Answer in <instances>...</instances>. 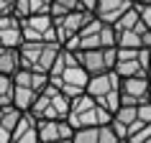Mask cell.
<instances>
[{"label": "cell", "mask_w": 151, "mask_h": 143, "mask_svg": "<svg viewBox=\"0 0 151 143\" xmlns=\"http://www.w3.org/2000/svg\"><path fill=\"white\" fill-rule=\"evenodd\" d=\"M21 69V54L16 46H0V74H16Z\"/></svg>", "instance_id": "e0dca14e"}, {"label": "cell", "mask_w": 151, "mask_h": 143, "mask_svg": "<svg viewBox=\"0 0 151 143\" xmlns=\"http://www.w3.org/2000/svg\"><path fill=\"white\" fill-rule=\"evenodd\" d=\"M92 16H95V13H90V10L80 8V10H72V13H67V16H62V18H54L56 41L64 46V44H67L72 36H77V33H80L82 28H85V26L92 21Z\"/></svg>", "instance_id": "ba28073f"}, {"label": "cell", "mask_w": 151, "mask_h": 143, "mask_svg": "<svg viewBox=\"0 0 151 143\" xmlns=\"http://www.w3.org/2000/svg\"><path fill=\"white\" fill-rule=\"evenodd\" d=\"M80 5L85 10H90V13H95V5H97V0H80Z\"/></svg>", "instance_id": "83f0119b"}, {"label": "cell", "mask_w": 151, "mask_h": 143, "mask_svg": "<svg viewBox=\"0 0 151 143\" xmlns=\"http://www.w3.org/2000/svg\"><path fill=\"white\" fill-rule=\"evenodd\" d=\"M80 0H51V8H49V16L51 18H62L72 10H80Z\"/></svg>", "instance_id": "ffe728a7"}, {"label": "cell", "mask_w": 151, "mask_h": 143, "mask_svg": "<svg viewBox=\"0 0 151 143\" xmlns=\"http://www.w3.org/2000/svg\"><path fill=\"white\" fill-rule=\"evenodd\" d=\"M13 3H16V0H0V16L13 13Z\"/></svg>", "instance_id": "4316f807"}, {"label": "cell", "mask_w": 151, "mask_h": 143, "mask_svg": "<svg viewBox=\"0 0 151 143\" xmlns=\"http://www.w3.org/2000/svg\"><path fill=\"white\" fill-rule=\"evenodd\" d=\"M21 118H23V110H18L16 105H3V107H0V125L8 128L10 133H13V128L18 125Z\"/></svg>", "instance_id": "d6986e66"}, {"label": "cell", "mask_w": 151, "mask_h": 143, "mask_svg": "<svg viewBox=\"0 0 151 143\" xmlns=\"http://www.w3.org/2000/svg\"><path fill=\"white\" fill-rule=\"evenodd\" d=\"M87 79H90V74L82 69L80 59H77V51H69V49L62 46L59 56L54 59L51 69H49V82L54 87H59L72 100V97H77V95H85Z\"/></svg>", "instance_id": "6da1fadb"}, {"label": "cell", "mask_w": 151, "mask_h": 143, "mask_svg": "<svg viewBox=\"0 0 151 143\" xmlns=\"http://www.w3.org/2000/svg\"><path fill=\"white\" fill-rule=\"evenodd\" d=\"M120 138L115 135V130L110 128V123L108 125H100V135H97V143H118Z\"/></svg>", "instance_id": "cb8c5ba5"}, {"label": "cell", "mask_w": 151, "mask_h": 143, "mask_svg": "<svg viewBox=\"0 0 151 143\" xmlns=\"http://www.w3.org/2000/svg\"><path fill=\"white\" fill-rule=\"evenodd\" d=\"M13 84H16V87H23V89H31V92H41V89L49 84V74L21 66V69L13 74Z\"/></svg>", "instance_id": "5bb4252c"}, {"label": "cell", "mask_w": 151, "mask_h": 143, "mask_svg": "<svg viewBox=\"0 0 151 143\" xmlns=\"http://www.w3.org/2000/svg\"><path fill=\"white\" fill-rule=\"evenodd\" d=\"M85 92H87L100 107H105V110L113 115V112L118 110V105H120V77L115 74V72L92 74V77L87 79Z\"/></svg>", "instance_id": "5b68a950"}, {"label": "cell", "mask_w": 151, "mask_h": 143, "mask_svg": "<svg viewBox=\"0 0 151 143\" xmlns=\"http://www.w3.org/2000/svg\"><path fill=\"white\" fill-rule=\"evenodd\" d=\"M51 8V0H16L13 3V16L23 21L28 16H44Z\"/></svg>", "instance_id": "2e32d148"}, {"label": "cell", "mask_w": 151, "mask_h": 143, "mask_svg": "<svg viewBox=\"0 0 151 143\" xmlns=\"http://www.w3.org/2000/svg\"><path fill=\"white\" fill-rule=\"evenodd\" d=\"M21 31H23V41H56V28L54 18L44 13V16H28L21 21ZM59 44V41H56Z\"/></svg>", "instance_id": "9c48e42d"}, {"label": "cell", "mask_w": 151, "mask_h": 143, "mask_svg": "<svg viewBox=\"0 0 151 143\" xmlns=\"http://www.w3.org/2000/svg\"><path fill=\"white\" fill-rule=\"evenodd\" d=\"M0 143H10V130L0 125Z\"/></svg>", "instance_id": "f1b7e54d"}, {"label": "cell", "mask_w": 151, "mask_h": 143, "mask_svg": "<svg viewBox=\"0 0 151 143\" xmlns=\"http://www.w3.org/2000/svg\"><path fill=\"white\" fill-rule=\"evenodd\" d=\"M13 77L10 74H0V107L3 105H13Z\"/></svg>", "instance_id": "44dd1931"}, {"label": "cell", "mask_w": 151, "mask_h": 143, "mask_svg": "<svg viewBox=\"0 0 151 143\" xmlns=\"http://www.w3.org/2000/svg\"><path fill=\"white\" fill-rule=\"evenodd\" d=\"M56 143H72V141H56Z\"/></svg>", "instance_id": "1f68e13d"}, {"label": "cell", "mask_w": 151, "mask_h": 143, "mask_svg": "<svg viewBox=\"0 0 151 143\" xmlns=\"http://www.w3.org/2000/svg\"><path fill=\"white\" fill-rule=\"evenodd\" d=\"M97 135H100V125L95 128H77L72 133V143H97Z\"/></svg>", "instance_id": "7402d4cb"}, {"label": "cell", "mask_w": 151, "mask_h": 143, "mask_svg": "<svg viewBox=\"0 0 151 143\" xmlns=\"http://www.w3.org/2000/svg\"><path fill=\"white\" fill-rule=\"evenodd\" d=\"M136 118L141 120V123H151V102L149 100H143V102L136 105Z\"/></svg>", "instance_id": "d4e9b609"}, {"label": "cell", "mask_w": 151, "mask_h": 143, "mask_svg": "<svg viewBox=\"0 0 151 143\" xmlns=\"http://www.w3.org/2000/svg\"><path fill=\"white\" fill-rule=\"evenodd\" d=\"M118 143H131V141H118Z\"/></svg>", "instance_id": "d6a6232c"}, {"label": "cell", "mask_w": 151, "mask_h": 143, "mask_svg": "<svg viewBox=\"0 0 151 143\" xmlns=\"http://www.w3.org/2000/svg\"><path fill=\"white\" fill-rule=\"evenodd\" d=\"M69 102H72L69 97L64 95L59 87H54V84L49 82L46 87L36 95L28 115H31L33 120H67Z\"/></svg>", "instance_id": "3957f363"}, {"label": "cell", "mask_w": 151, "mask_h": 143, "mask_svg": "<svg viewBox=\"0 0 151 143\" xmlns=\"http://www.w3.org/2000/svg\"><path fill=\"white\" fill-rule=\"evenodd\" d=\"M23 44V31H21V21L13 13L0 16V46H21Z\"/></svg>", "instance_id": "4fadbf2b"}, {"label": "cell", "mask_w": 151, "mask_h": 143, "mask_svg": "<svg viewBox=\"0 0 151 143\" xmlns=\"http://www.w3.org/2000/svg\"><path fill=\"white\" fill-rule=\"evenodd\" d=\"M100 46H115V26L103 23V21L95 18V16H92V21H90L77 36H72V39L64 44V49H69V51L100 49Z\"/></svg>", "instance_id": "277c9868"}, {"label": "cell", "mask_w": 151, "mask_h": 143, "mask_svg": "<svg viewBox=\"0 0 151 143\" xmlns=\"http://www.w3.org/2000/svg\"><path fill=\"white\" fill-rule=\"evenodd\" d=\"M10 143H39V130H36V120L23 112V118L18 120V125L10 133Z\"/></svg>", "instance_id": "9a60e30c"}, {"label": "cell", "mask_w": 151, "mask_h": 143, "mask_svg": "<svg viewBox=\"0 0 151 143\" xmlns=\"http://www.w3.org/2000/svg\"><path fill=\"white\" fill-rule=\"evenodd\" d=\"M39 143H56V141H72L74 128L67 120H36Z\"/></svg>", "instance_id": "8fae6325"}, {"label": "cell", "mask_w": 151, "mask_h": 143, "mask_svg": "<svg viewBox=\"0 0 151 143\" xmlns=\"http://www.w3.org/2000/svg\"><path fill=\"white\" fill-rule=\"evenodd\" d=\"M149 77L136 74V77H123L120 79V105H138L149 97Z\"/></svg>", "instance_id": "30bf717a"}, {"label": "cell", "mask_w": 151, "mask_h": 143, "mask_svg": "<svg viewBox=\"0 0 151 143\" xmlns=\"http://www.w3.org/2000/svg\"><path fill=\"white\" fill-rule=\"evenodd\" d=\"M146 77L151 79V46L146 49Z\"/></svg>", "instance_id": "f546056e"}, {"label": "cell", "mask_w": 151, "mask_h": 143, "mask_svg": "<svg viewBox=\"0 0 151 143\" xmlns=\"http://www.w3.org/2000/svg\"><path fill=\"white\" fill-rule=\"evenodd\" d=\"M113 72L118 74L120 79H123V77H136V74H146V72H143V64H141V51H138V56H133V59H115Z\"/></svg>", "instance_id": "ac0fdd59"}, {"label": "cell", "mask_w": 151, "mask_h": 143, "mask_svg": "<svg viewBox=\"0 0 151 143\" xmlns=\"http://www.w3.org/2000/svg\"><path fill=\"white\" fill-rule=\"evenodd\" d=\"M59 51H62V44H56V41H23L18 46L21 66L33 69V72H44V74H49Z\"/></svg>", "instance_id": "8992f818"}, {"label": "cell", "mask_w": 151, "mask_h": 143, "mask_svg": "<svg viewBox=\"0 0 151 143\" xmlns=\"http://www.w3.org/2000/svg\"><path fill=\"white\" fill-rule=\"evenodd\" d=\"M131 5H133V0H97V5H95V18H100L103 23L115 26V21H118V18L123 16Z\"/></svg>", "instance_id": "7c38bea8"}, {"label": "cell", "mask_w": 151, "mask_h": 143, "mask_svg": "<svg viewBox=\"0 0 151 143\" xmlns=\"http://www.w3.org/2000/svg\"><path fill=\"white\" fill-rule=\"evenodd\" d=\"M113 120V115L105 107L92 100V97L85 92V95L72 97L69 102V112H67V123H69L74 130L77 128H95V125H108Z\"/></svg>", "instance_id": "7a4b0ae2"}, {"label": "cell", "mask_w": 151, "mask_h": 143, "mask_svg": "<svg viewBox=\"0 0 151 143\" xmlns=\"http://www.w3.org/2000/svg\"><path fill=\"white\" fill-rule=\"evenodd\" d=\"M136 5V3H133ZM136 10H138V16H141V23L146 26V28H151V3H146V5H136Z\"/></svg>", "instance_id": "484cf974"}, {"label": "cell", "mask_w": 151, "mask_h": 143, "mask_svg": "<svg viewBox=\"0 0 151 143\" xmlns=\"http://www.w3.org/2000/svg\"><path fill=\"white\" fill-rule=\"evenodd\" d=\"M146 100H149V102H151V82H149V97H146Z\"/></svg>", "instance_id": "4dcf8cb0"}, {"label": "cell", "mask_w": 151, "mask_h": 143, "mask_svg": "<svg viewBox=\"0 0 151 143\" xmlns=\"http://www.w3.org/2000/svg\"><path fill=\"white\" fill-rule=\"evenodd\" d=\"M82 69L92 74H103V72H113L115 66V46H100V49H82L77 51Z\"/></svg>", "instance_id": "52a82bcc"}, {"label": "cell", "mask_w": 151, "mask_h": 143, "mask_svg": "<svg viewBox=\"0 0 151 143\" xmlns=\"http://www.w3.org/2000/svg\"><path fill=\"white\" fill-rule=\"evenodd\" d=\"M126 141H131V143H151V123L141 125L131 138H126Z\"/></svg>", "instance_id": "603a6c76"}]
</instances>
